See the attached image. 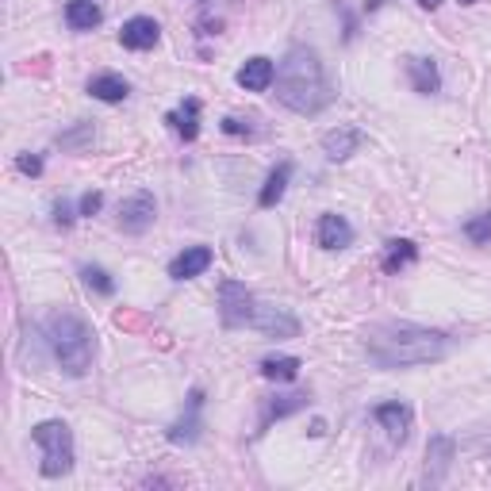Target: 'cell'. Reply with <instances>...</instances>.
Instances as JSON below:
<instances>
[{"mask_svg": "<svg viewBox=\"0 0 491 491\" xmlns=\"http://www.w3.org/2000/svg\"><path fill=\"white\" fill-rule=\"evenodd\" d=\"M365 350L380 369H415L442 361L454 342L442 330L415 327V322H377L365 334Z\"/></svg>", "mask_w": 491, "mask_h": 491, "instance_id": "1", "label": "cell"}, {"mask_svg": "<svg viewBox=\"0 0 491 491\" xmlns=\"http://www.w3.org/2000/svg\"><path fill=\"white\" fill-rule=\"evenodd\" d=\"M165 123H170L185 142H192V138L200 135V100L196 96H185V104L165 115Z\"/></svg>", "mask_w": 491, "mask_h": 491, "instance_id": "16", "label": "cell"}, {"mask_svg": "<svg viewBox=\"0 0 491 491\" xmlns=\"http://www.w3.org/2000/svg\"><path fill=\"white\" fill-rule=\"evenodd\" d=\"M16 170L28 173V177H38V173H43V158H35V154H20V158H16Z\"/></svg>", "mask_w": 491, "mask_h": 491, "instance_id": "26", "label": "cell"}, {"mask_svg": "<svg viewBox=\"0 0 491 491\" xmlns=\"http://www.w3.org/2000/svg\"><path fill=\"white\" fill-rule=\"evenodd\" d=\"M361 142H365V135H361L357 127H334V131L322 135V154H327L330 162H345Z\"/></svg>", "mask_w": 491, "mask_h": 491, "instance_id": "14", "label": "cell"}, {"mask_svg": "<svg viewBox=\"0 0 491 491\" xmlns=\"http://www.w3.org/2000/svg\"><path fill=\"white\" fill-rule=\"evenodd\" d=\"M350 242H354V227H350V219L345 215L327 212L319 219V246L322 250H345Z\"/></svg>", "mask_w": 491, "mask_h": 491, "instance_id": "13", "label": "cell"}, {"mask_svg": "<svg viewBox=\"0 0 491 491\" xmlns=\"http://www.w3.org/2000/svg\"><path fill=\"white\" fill-rule=\"evenodd\" d=\"M419 257V246L407 242V238H392L384 250V273H399V269H407L411 262Z\"/></svg>", "mask_w": 491, "mask_h": 491, "instance_id": "21", "label": "cell"}, {"mask_svg": "<svg viewBox=\"0 0 491 491\" xmlns=\"http://www.w3.org/2000/svg\"><path fill=\"white\" fill-rule=\"evenodd\" d=\"M372 419H377L384 430H387V437L392 442H407V434H411V407L407 404H380L377 411H372Z\"/></svg>", "mask_w": 491, "mask_h": 491, "instance_id": "11", "label": "cell"}, {"mask_svg": "<svg viewBox=\"0 0 491 491\" xmlns=\"http://www.w3.org/2000/svg\"><path fill=\"white\" fill-rule=\"evenodd\" d=\"M208 265H212V250H208V246H188V250H180L170 262V277L173 280H192V277H200Z\"/></svg>", "mask_w": 491, "mask_h": 491, "instance_id": "12", "label": "cell"}, {"mask_svg": "<svg viewBox=\"0 0 491 491\" xmlns=\"http://www.w3.org/2000/svg\"><path fill=\"white\" fill-rule=\"evenodd\" d=\"M154 215H158V204H154L150 192H135L131 200L120 204V227L127 235H142V230H150Z\"/></svg>", "mask_w": 491, "mask_h": 491, "instance_id": "7", "label": "cell"}, {"mask_svg": "<svg viewBox=\"0 0 491 491\" xmlns=\"http://www.w3.org/2000/svg\"><path fill=\"white\" fill-rule=\"evenodd\" d=\"M419 4H422V8H426V12H434V8H437V4H442V0H419Z\"/></svg>", "mask_w": 491, "mask_h": 491, "instance_id": "31", "label": "cell"}, {"mask_svg": "<svg viewBox=\"0 0 491 491\" xmlns=\"http://www.w3.org/2000/svg\"><path fill=\"white\" fill-rule=\"evenodd\" d=\"M54 223H58V227H70V223H73V212H70V204H66V200H58V204H54Z\"/></svg>", "mask_w": 491, "mask_h": 491, "instance_id": "29", "label": "cell"}, {"mask_svg": "<svg viewBox=\"0 0 491 491\" xmlns=\"http://www.w3.org/2000/svg\"><path fill=\"white\" fill-rule=\"evenodd\" d=\"M461 4H476V0H461Z\"/></svg>", "mask_w": 491, "mask_h": 491, "instance_id": "32", "label": "cell"}, {"mask_svg": "<svg viewBox=\"0 0 491 491\" xmlns=\"http://www.w3.org/2000/svg\"><path fill=\"white\" fill-rule=\"evenodd\" d=\"M464 235H469V242H476V246H487L491 242V212L472 215L469 223H464Z\"/></svg>", "mask_w": 491, "mask_h": 491, "instance_id": "24", "label": "cell"}, {"mask_svg": "<svg viewBox=\"0 0 491 491\" xmlns=\"http://www.w3.org/2000/svg\"><path fill=\"white\" fill-rule=\"evenodd\" d=\"M85 138H93V131H88V127H81V131H73V135H58L62 146H77V142H85Z\"/></svg>", "mask_w": 491, "mask_h": 491, "instance_id": "30", "label": "cell"}, {"mask_svg": "<svg viewBox=\"0 0 491 491\" xmlns=\"http://www.w3.org/2000/svg\"><path fill=\"white\" fill-rule=\"evenodd\" d=\"M288 180H292V162H280L273 173H269L265 180V188H262V196H257V204L262 208H273V204L284 196V188H288Z\"/></svg>", "mask_w": 491, "mask_h": 491, "instance_id": "22", "label": "cell"}, {"mask_svg": "<svg viewBox=\"0 0 491 491\" xmlns=\"http://www.w3.org/2000/svg\"><path fill=\"white\" fill-rule=\"evenodd\" d=\"M158 38H162V28H158V23H154L150 16L127 20L123 31H120V43H123L127 50H150V46H158Z\"/></svg>", "mask_w": 491, "mask_h": 491, "instance_id": "10", "label": "cell"}, {"mask_svg": "<svg viewBox=\"0 0 491 491\" xmlns=\"http://www.w3.org/2000/svg\"><path fill=\"white\" fill-rule=\"evenodd\" d=\"M312 399H307V392H292V395H273L265 399V411H262V422H257V430H265L273 419H288L295 415V411H304Z\"/></svg>", "mask_w": 491, "mask_h": 491, "instance_id": "17", "label": "cell"}, {"mask_svg": "<svg viewBox=\"0 0 491 491\" xmlns=\"http://www.w3.org/2000/svg\"><path fill=\"white\" fill-rule=\"evenodd\" d=\"M88 93L96 100H104V104H120V100H127V93H131V85H127L120 73H96L93 81H88Z\"/></svg>", "mask_w": 491, "mask_h": 491, "instance_id": "18", "label": "cell"}, {"mask_svg": "<svg viewBox=\"0 0 491 491\" xmlns=\"http://www.w3.org/2000/svg\"><path fill=\"white\" fill-rule=\"evenodd\" d=\"M454 437H445V434H434L430 437V445H426V484H442L445 480V472H449V464H454Z\"/></svg>", "mask_w": 491, "mask_h": 491, "instance_id": "9", "label": "cell"}, {"mask_svg": "<svg viewBox=\"0 0 491 491\" xmlns=\"http://www.w3.org/2000/svg\"><path fill=\"white\" fill-rule=\"evenodd\" d=\"M262 377L265 380H295L300 377V357H265Z\"/></svg>", "mask_w": 491, "mask_h": 491, "instance_id": "23", "label": "cell"}, {"mask_svg": "<svg viewBox=\"0 0 491 491\" xmlns=\"http://www.w3.org/2000/svg\"><path fill=\"white\" fill-rule=\"evenodd\" d=\"M43 334H46V345L58 365L66 369L70 377H85L88 365H93V354H96L88 322L73 312H50L43 322Z\"/></svg>", "mask_w": 491, "mask_h": 491, "instance_id": "3", "label": "cell"}, {"mask_svg": "<svg viewBox=\"0 0 491 491\" xmlns=\"http://www.w3.org/2000/svg\"><path fill=\"white\" fill-rule=\"evenodd\" d=\"M31 437H35V445L43 449V476L54 480V476H66L73 469V434L66 422H58V419L38 422Z\"/></svg>", "mask_w": 491, "mask_h": 491, "instance_id": "4", "label": "cell"}, {"mask_svg": "<svg viewBox=\"0 0 491 491\" xmlns=\"http://www.w3.org/2000/svg\"><path fill=\"white\" fill-rule=\"evenodd\" d=\"M223 131H227V135H250V123L235 120V115H227V120H223Z\"/></svg>", "mask_w": 491, "mask_h": 491, "instance_id": "28", "label": "cell"}, {"mask_svg": "<svg viewBox=\"0 0 491 491\" xmlns=\"http://www.w3.org/2000/svg\"><path fill=\"white\" fill-rule=\"evenodd\" d=\"M273 81H277V66L269 58H250L238 70V85L246 88V93H265Z\"/></svg>", "mask_w": 491, "mask_h": 491, "instance_id": "15", "label": "cell"}, {"mask_svg": "<svg viewBox=\"0 0 491 491\" xmlns=\"http://www.w3.org/2000/svg\"><path fill=\"white\" fill-rule=\"evenodd\" d=\"M250 327L262 330L265 338H295L300 334V319L288 315L284 307H273V304H257L254 315H250Z\"/></svg>", "mask_w": 491, "mask_h": 491, "instance_id": "6", "label": "cell"}, {"mask_svg": "<svg viewBox=\"0 0 491 491\" xmlns=\"http://www.w3.org/2000/svg\"><path fill=\"white\" fill-rule=\"evenodd\" d=\"M200 407H204V392L200 387H192V395H188V411L180 415L173 426H170V442L173 445H192L200 437Z\"/></svg>", "mask_w": 491, "mask_h": 491, "instance_id": "8", "label": "cell"}, {"mask_svg": "<svg viewBox=\"0 0 491 491\" xmlns=\"http://www.w3.org/2000/svg\"><path fill=\"white\" fill-rule=\"evenodd\" d=\"M81 277H85V284H88V288H93L96 295H112V292H115V280H112L100 265H85Z\"/></svg>", "mask_w": 491, "mask_h": 491, "instance_id": "25", "label": "cell"}, {"mask_svg": "<svg viewBox=\"0 0 491 491\" xmlns=\"http://www.w3.org/2000/svg\"><path fill=\"white\" fill-rule=\"evenodd\" d=\"M254 292L238 280H223L219 284V319L223 327H250V315H254Z\"/></svg>", "mask_w": 491, "mask_h": 491, "instance_id": "5", "label": "cell"}, {"mask_svg": "<svg viewBox=\"0 0 491 491\" xmlns=\"http://www.w3.org/2000/svg\"><path fill=\"white\" fill-rule=\"evenodd\" d=\"M407 73H411V85H415V93L430 96L442 88V77H437V66L430 58H407Z\"/></svg>", "mask_w": 491, "mask_h": 491, "instance_id": "19", "label": "cell"}, {"mask_svg": "<svg viewBox=\"0 0 491 491\" xmlns=\"http://www.w3.org/2000/svg\"><path fill=\"white\" fill-rule=\"evenodd\" d=\"M100 204H104V196H100V192H85V196H81V215H96Z\"/></svg>", "mask_w": 491, "mask_h": 491, "instance_id": "27", "label": "cell"}, {"mask_svg": "<svg viewBox=\"0 0 491 491\" xmlns=\"http://www.w3.org/2000/svg\"><path fill=\"white\" fill-rule=\"evenodd\" d=\"M277 100L295 115H319L334 100L322 62L312 46H292L277 66Z\"/></svg>", "mask_w": 491, "mask_h": 491, "instance_id": "2", "label": "cell"}, {"mask_svg": "<svg viewBox=\"0 0 491 491\" xmlns=\"http://www.w3.org/2000/svg\"><path fill=\"white\" fill-rule=\"evenodd\" d=\"M100 20H104V12H100L96 0H70L66 4V23L73 31H93Z\"/></svg>", "mask_w": 491, "mask_h": 491, "instance_id": "20", "label": "cell"}]
</instances>
